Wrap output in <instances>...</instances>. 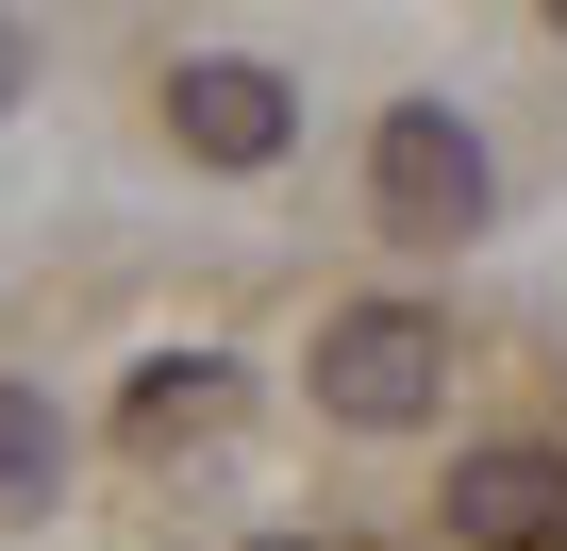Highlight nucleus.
Listing matches in <instances>:
<instances>
[{
  "label": "nucleus",
  "mask_w": 567,
  "mask_h": 551,
  "mask_svg": "<svg viewBox=\"0 0 567 551\" xmlns=\"http://www.w3.org/2000/svg\"><path fill=\"white\" fill-rule=\"evenodd\" d=\"M234 418V368H167V385H134V451H167V435H217Z\"/></svg>",
  "instance_id": "obj_6"
},
{
  "label": "nucleus",
  "mask_w": 567,
  "mask_h": 551,
  "mask_svg": "<svg viewBox=\"0 0 567 551\" xmlns=\"http://www.w3.org/2000/svg\"><path fill=\"white\" fill-rule=\"evenodd\" d=\"M434 385H451V318H434V302H351V318H318V401H334L351 435L434 418Z\"/></svg>",
  "instance_id": "obj_1"
},
{
  "label": "nucleus",
  "mask_w": 567,
  "mask_h": 551,
  "mask_svg": "<svg viewBox=\"0 0 567 551\" xmlns=\"http://www.w3.org/2000/svg\"><path fill=\"white\" fill-rule=\"evenodd\" d=\"M167 134L200 151V167H267L284 151V68H167Z\"/></svg>",
  "instance_id": "obj_4"
},
{
  "label": "nucleus",
  "mask_w": 567,
  "mask_h": 551,
  "mask_svg": "<svg viewBox=\"0 0 567 551\" xmlns=\"http://www.w3.org/2000/svg\"><path fill=\"white\" fill-rule=\"evenodd\" d=\"M267 551H318V534H267Z\"/></svg>",
  "instance_id": "obj_8"
},
{
  "label": "nucleus",
  "mask_w": 567,
  "mask_h": 551,
  "mask_svg": "<svg viewBox=\"0 0 567 551\" xmlns=\"http://www.w3.org/2000/svg\"><path fill=\"white\" fill-rule=\"evenodd\" d=\"M368 201H384L401 251L467 234V217H484V134H467L451 101H384V134H368Z\"/></svg>",
  "instance_id": "obj_2"
},
{
  "label": "nucleus",
  "mask_w": 567,
  "mask_h": 551,
  "mask_svg": "<svg viewBox=\"0 0 567 551\" xmlns=\"http://www.w3.org/2000/svg\"><path fill=\"white\" fill-rule=\"evenodd\" d=\"M0 101H18V18H0Z\"/></svg>",
  "instance_id": "obj_7"
},
{
  "label": "nucleus",
  "mask_w": 567,
  "mask_h": 551,
  "mask_svg": "<svg viewBox=\"0 0 567 551\" xmlns=\"http://www.w3.org/2000/svg\"><path fill=\"white\" fill-rule=\"evenodd\" d=\"M451 534L467 551H567V451H467L451 468Z\"/></svg>",
  "instance_id": "obj_3"
},
{
  "label": "nucleus",
  "mask_w": 567,
  "mask_h": 551,
  "mask_svg": "<svg viewBox=\"0 0 567 551\" xmlns=\"http://www.w3.org/2000/svg\"><path fill=\"white\" fill-rule=\"evenodd\" d=\"M51 468H68L51 401H34V385H0V518H34V501H51Z\"/></svg>",
  "instance_id": "obj_5"
}]
</instances>
